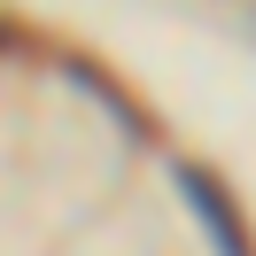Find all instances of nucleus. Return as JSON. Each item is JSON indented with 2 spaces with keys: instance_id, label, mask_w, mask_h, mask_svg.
<instances>
[{
  "instance_id": "obj_1",
  "label": "nucleus",
  "mask_w": 256,
  "mask_h": 256,
  "mask_svg": "<svg viewBox=\"0 0 256 256\" xmlns=\"http://www.w3.org/2000/svg\"><path fill=\"white\" fill-rule=\"evenodd\" d=\"M178 194H186V210L202 218V233L218 240V256H256V233L240 225V210L225 202V186L202 171V163H178Z\"/></svg>"
}]
</instances>
